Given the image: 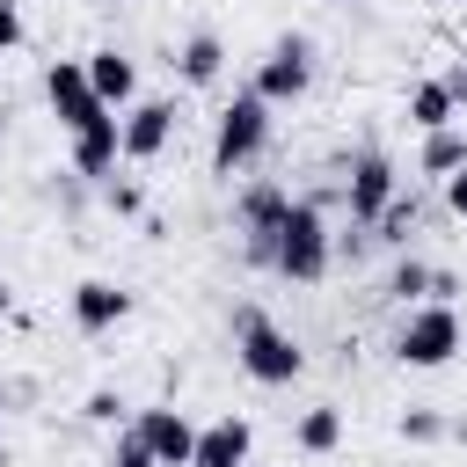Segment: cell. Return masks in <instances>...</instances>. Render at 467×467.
Masks as SVG:
<instances>
[{
    "instance_id": "6da1fadb",
    "label": "cell",
    "mask_w": 467,
    "mask_h": 467,
    "mask_svg": "<svg viewBox=\"0 0 467 467\" xmlns=\"http://www.w3.org/2000/svg\"><path fill=\"white\" fill-rule=\"evenodd\" d=\"M328 255H336L328 219H321L306 197H292L285 219H277V234H270V263H263V270H277L285 285H321V277H328Z\"/></svg>"
},
{
    "instance_id": "7a4b0ae2",
    "label": "cell",
    "mask_w": 467,
    "mask_h": 467,
    "mask_svg": "<svg viewBox=\"0 0 467 467\" xmlns=\"http://www.w3.org/2000/svg\"><path fill=\"white\" fill-rule=\"evenodd\" d=\"M234 350H241V372L255 387H292L306 372V350L292 328H277L263 306H234Z\"/></svg>"
},
{
    "instance_id": "3957f363",
    "label": "cell",
    "mask_w": 467,
    "mask_h": 467,
    "mask_svg": "<svg viewBox=\"0 0 467 467\" xmlns=\"http://www.w3.org/2000/svg\"><path fill=\"white\" fill-rule=\"evenodd\" d=\"M460 350H467V328H460V306H445V299L409 306L401 328H394V358H401L409 372H438V365H452Z\"/></svg>"
},
{
    "instance_id": "277c9868",
    "label": "cell",
    "mask_w": 467,
    "mask_h": 467,
    "mask_svg": "<svg viewBox=\"0 0 467 467\" xmlns=\"http://www.w3.org/2000/svg\"><path fill=\"white\" fill-rule=\"evenodd\" d=\"M263 146H270V102H263L255 88H241V95L212 117V175H226V182H234Z\"/></svg>"
},
{
    "instance_id": "5b68a950",
    "label": "cell",
    "mask_w": 467,
    "mask_h": 467,
    "mask_svg": "<svg viewBox=\"0 0 467 467\" xmlns=\"http://www.w3.org/2000/svg\"><path fill=\"white\" fill-rule=\"evenodd\" d=\"M270 109H285V102H299L306 88H314V44L306 36H277L263 58H255V80H248Z\"/></svg>"
},
{
    "instance_id": "8992f818",
    "label": "cell",
    "mask_w": 467,
    "mask_h": 467,
    "mask_svg": "<svg viewBox=\"0 0 467 467\" xmlns=\"http://www.w3.org/2000/svg\"><path fill=\"white\" fill-rule=\"evenodd\" d=\"M44 95H51V109H58L66 139L109 117V102H102V95H95V80H88V58H51V73H44Z\"/></svg>"
},
{
    "instance_id": "52a82bcc",
    "label": "cell",
    "mask_w": 467,
    "mask_h": 467,
    "mask_svg": "<svg viewBox=\"0 0 467 467\" xmlns=\"http://www.w3.org/2000/svg\"><path fill=\"white\" fill-rule=\"evenodd\" d=\"M285 204H292L285 182H248V190H241L234 219H241V248H248V263H270V234H277Z\"/></svg>"
},
{
    "instance_id": "ba28073f",
    "label": "cell",
    "mask_w": 467,
    "mask_h": 467,
    "mask_svg": "<svg viewBox=\"0 0 467 467\" xmlns=\"http://www.w3.org/2000/svg\"><path fill=\"white\" fill-rule=\"evenodd\" d=\"M175 139V102L168 95H139L124 109V161H161Z\"/></svg>"
},
{
    "instance_id": "9c48e42d",
    "label": "cell",
    "mask_w": 467,
    "mask_h": 467,
    "mask_svg": "<svg viewBox=\"0 0 467 467\" xmlns=\"http://www.w3.org/2000/svg\"><path fill=\"white\" fill-rule=\"evenodd\" d=\"M146 445H153V460L161 467H190L197 460V423L175 409V401H161V409H139V423H131Z\"/></svg>"
},
{
    "instance_id": "30bf717a",
    "label": "cell",
    "mask_w": 467,
    "mask_h": 467,
    "mask_svg": "<svg viewBox=\"0 0 467 467\" xmlns=\"http://www.w3.org/2000/svg\"><path fill=\"white\" fill-rule=\"evenodd\" d=\"M401 182H394V161L379 153V146H365L358 161H350V219L358 226H372L379 212H387V197H394Z\"/></svg>"
},
{
    "instance_id": "8fae6325",
    "label": "cell",
    "mask_w": 467,
    "mask_h": 467,
    "mask_svg": "<svg viewBox=\"0 0 467 467\" xmlns=\"http://www.w3.org/2000/svg\"><path fill=\"white\" fill-rule=\"evenodd\" d=\"M124 314H131V292H124V285H109V277L73 285V328H80V336H109Z\"/></svg>"
},
{
    "instance_id": "7c38bea8",
    "label": "cell",
    "mask_w": 467,
    "mask_h": 467,
    "mask_svg": "<svg viewBox=\"0 0 467 467\" xmlns=\"http://www.w3.org/2000/svg\"><path fill=\"white\" fill-rule=\"evenodd\" d=\"M248 452H255V423L248 416H219V423L197 431V460L190 467H248Z\"/></svg>"
},
{
    "instance_id": "4fadbf2b",
    "label": "cell",
    "mask_w": 467,
    "mask_h": 467,
    "mask_svg": "<svg viewBox=\"0 0 467 467\" xmlns=\"http://www.w3.org/2000/svg\"><path fill=\"white\" fill-rule=\"evenodd\" d=\"M88 80H95V95H102L109 109H131V102H139V66H131L124 51H109V44L88 51Z\"/></svg>"
},
{
    "instance_id": "5bb4252c",
    "label": "cell",
    "mask_w": 467,
    "mask_h": 467,
    "mask_svg": "<svg viewBox=\"0 0 467 467\" xmlns=\"http://www.w3.org/2000/svg\"><path fill=\"white\" fill-rule=\"evenodd\" d=\"M452 117H460V95H452L445 73H431V80L409 88V124H416V131H445Z\"/></svg>"
},
{
    "instance_id": "9a60e30c",
    "label": "cell",
    "mask_w": 467,
    "mask_h": 467,
    "mask_svg": "<svg viewBox=\"0 0 467 467\" xmlns=\"http://www.w3.org/2000/svg\"><path fill=\"white\" fill-rule=\"evenodd\" d=\"M175 73H182V88H212V80L226 73V44H219L212 29H197V36L175 51Z\"/></svg>"
},
{
    "instance_id": "2e32d148",
    "label": "cell",
    "mask_w": 467,
    "mask_h": 467,
    "mask_svg": "<svg viewBox=\"0 0 467 467\" xmlns=\"http://www.w3.org/2000/svg\"><path fill=\"white\" fill-rule=\"evenodd\" d=\"M292 445L299 452H336L343 445V409H328V401H314V409H299V423H292Z\"/></svg>"
},
{
    "instance_id": "e0dca14e",
    "label": "cell",
    "mask_w": 467,
    "mask_h": 467,
    "mask_svg": "<svg viewBox=\"0 0 467 467\" xmlns=\"http://www.w3.org/2000/svg\"><path fill=\"white\" fill-rule=\"evenodd\" d=\"M452 168H467V131H452V124L445 131H423V175L445 182Z\"/></svg>"
},
{
    "instance_id": "ac0fdd59",
    "label": "cell",
    "mask_w": 467,
    "mask_h": 467,
    "mask_svg": "<svg viewBox=\"0 0 467 467\" xmlns=\"http://www.w3.org/2000/svg\"><path fill=\"white\" fill-rule=\"evenodd\" d=\"M416 219H423V204H416V197H401V190H394V197H387V212H379V219H372V234H379V241H387V248H401V241H409V234H416Z\"/></svg>"
},
{
    "instance_id": "d6986e66",
    "label": "cell",
    "mask_w": 467,
    "mask_h": 467,
    "mask_svg": "<svg viewBox=\"0 0 467 467\" xmlns=\"http://www.w3.org/2000/svg\"><path fill=\"white\" fill-rule=\"evenodd\" d=\"M387 299H401V306H423V299H431V263L401 255V263L387 270Z\"/></svg>"
},
{
    "instance_id": "ffe728a7",
    "label": "cell",
    "mask_w": 467,
    "mask_h": 467,
    "mask_svg": "<svg viewBox=\"0 0 467 467\" xmlns=\"http://www.w3.org/2000/svg\"><path fill=\"white\" fill-rule=\"evenodd\" d=\"M445 431H452V423H445L438 409H409V416H401V438H409V445H438Z\"/></svg>"
},
{
    "instance_id": "44dd1931",
    "label": "cell",
    "mask_w": 467,
    "mask_h": 467,
    "mask_svg": "<svg viewBox=\"0 0 467 467\" xmlns=\"http://www.w3.org/2000/svg\"><path fill=\"white\" fill-rule=\"evenodd\" d=\"M109 467H161V460H153V445H146L139 431H117V452H109Z\"/></svg>"
},
{
    "instance_id": "7402d4cb",
    "label": "cell",
    "mask_w": 467,
    "mask_h": 467,
    "mask_svg": "<svg viewBox=\"0 0 467 467\" xmlns=\"http://www.w3.org/2000/svg\"><path fill=\"white\" fill-rule=\"evenodd\" d=\"M80 416H88V423H124V394H117V387H95Z\"/></svg>"
},
{
    "instance_id": "603a6c76",
    "label": "cell",
    "mask_w": 467,
    "mask_h": 467,
    "mask_svg": "<svg viewBox=\"0 0 467 467\" xmlns=\"http://www.w3.org/2000/svg\"><path fill=\"white\" fill-rule=\"evenodd\" d=\"M22 36H29V22H22V7H15V0H0V51H15Z\"/></svg>"
},
{
    "instance_id": "cb8c5ba5",
    "label": "cell",
    "mask_w": 467,
    "mask_h": 467,
    "mask_svg": "<svg viewBox=\"0 0 467 467\" xmlns=\"http://www.w3.org/2000/svg\"><path fill=\"white\" fill-rule=\"evenodd\" d=\"M109 212L131 219V212H139V182H109Z\"/></svg>"
},
{
    "instance_id": "d4e9b609",
    "label": "cell",
    "mask_w": 467,
    "mask_h": 467,
    "mask_svg": "<svg viewBox=\"0 0 467 467\" xmlns=\"http://www.w3.org/2000/svg\"><path fill=\"white\" fill-rule=\"evenodd\" d=\"M445 204L467 219V168H452V175H445Z\"/></svg>"
},
{
    "instance_id": "484cf974",
    "label": "cell",
    "mask_w": 467,
    "mask_h": 467,
    "mask_svg": "<svg viewBox=\"0 0 467 467\" xmlns=\"http://www.w3.org/2000/svg\"><path fill=\"white\" fill-rule=\"evenodd\" d=\"M431 299H445V306H452V299H460V277H452V270H431Z\"/></svg>"
},
{
    "instance_id": "4316f807",
    "label": "cell",
    "mask_w": 467,
    "mask_h": 467,
    "mask_svg": "<svg viewBox=\"0 0 467 467\" xmlns=\"http://www.w3.org/2000/svg\"><path fill=\"white\" fill-rule=\"evenodd\" d=\"M0 314H15V285L7 277H0Z\"/></svg>"
},
{
    "instance_id": "83f0119b",
    "label": "cell",
    "mask_w": 467,
    "mask_h": 467,
    "mask_svg": "<svg viewBox=\"0 0 467 467\" xmlns=\"http://www.w3.org/2000/svg\"><path fill=\"white\" fill-rule=\"evenodd\" d=\"M328 7H350V0H328Z\"/></svg>"
},
{
    "instance_id": "f1b7e54d",
    "label": "cell",
    "mask_w": 467,
    "mask_h": 467,
    "mask_svg": "<svg viewBox=\"0 0 467 467\" xmlns=\"http://www.w3.org/2000/svg\"><path fill=\"white\" fill-rule=\"evenodd\" d=\"M0 139H7V124H0Z\"/></svg>"
}]
</instances>
